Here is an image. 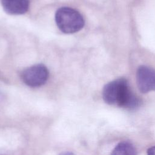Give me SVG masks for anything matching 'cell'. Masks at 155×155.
Listing matches in <instances>:
<instances>
[{
	"label": "cell",
	"mask_w": 155,
	"mask_h": 155,
	"mask_svg": "<svg viewBox=\"0 0 155 155\" xmlns=\"http://www.w3.org/2000/svg\"><path fill=\"white\" fill-rule=\"evenodd\" d=\"M147 154V155H155V146L151 147L148 148Z\"/></svg>",
	"instance_id": "7"
},
{
	"label": "cell",
	"mask_w": 155,
	"mask_h": 155,
	"mask_svg": "<svg viewBox=\"0 0 155 155\" xmlns=\"http://www.w3.org/2000/svg\"><path fill=\"white\" fill-rule=\"evenodd\" d=\"M102 98L111 105L134 110L141 104L140 99L131 91L127 79L119 78L107 84L102 90Z\"/></svg>",
	"instance_id": "1"
},
{
	"label": "cell",
	"mask_w": 155,
	"mask_h": 155,
	"mask_svg": "<svg viewBox=\"0 0 155 155\" xmlns=\"http://www.w3.org/2000/svg\"><path fill=\"white\" fill-rule=\"evenodd\" d=\"M49 71L47 67L42 64H38L24 69L21 73L23 82L33 88L39 87L47 81Z\"/></svg>",
	"instance_id": "3"
},
{
	"label": "cell",
	"mask_w": 155,
	"mask_h": 155,
	"mask_svg": "<svg viewBox=\"0 0 155 155\" xmlns=\"http://www.w3.org/2000/svg\"><path fill=\"white\" fill-rule=\"evenodd\" d=\"M59 155H75V154H73V153H71V152L67 151V152H63V153L59 154Z\"/></svg>",
	"instance_id": "8"
},
{
	"label": "cell",
	"mask_w": 155,
	"mask_h": 155,
	"mask_svg": "<svg viewBox=\"0 0 155 155\" xmlns=\"http://www.w3.org/2000/svg\"><path fill=\"white\" fill-rule=\"evenodd\" d=\"M4 11L13 15H22L26 13L29 8V0H1Z\"/></svg>",
	"instance_id": "5"
},
{
	"label": "cell",
	"mask_w": 155,
	"mask_h": 155,
	"mask_svg": "<svg viewBox=\"0 0 155 155\" xmlns=\"http://www.w3.org/2000/svg\"><path fill=\"white\" fill-rule=\"evenodd\" d=\"M111 155H136V150L131 142L123 141L114 147Z\"/></svg>",
	"instance_id": "6"
},
{
	"label": "cell",
	"mask_w": 155,
	"mask_h": 155,
	"mask_svg": "<svg viewBox=\"0 0 155 155\" xmlns=\"http://www.w3.org/2000/svg\"><path fill=\"white\" fill-rule=\"evenodd\" d=\"M0 97H1V94H0Z\"/></svg>",
	"instance_id": "9"
},
{
	"label": "cell",
	"mask_w": 155,
	"mask_h": 155,
	"mask_svg": "<svg viewBox=\"0 0 155 155\" xmlns=\"http://www.w3.org/2000/svg\"><path fill=\"white\" fill-rule=\"evenodd\" d=\"M55 22L59 29L66 34H71L81 30L85 21L78 10L68 7H62L55 13Z\"/></svg>",
	"instance_id": "2"
},
{
	"label": "cell",
	"mask_w": 155,
	"mask_h": 155,
	"mask_svg": "<svg viewBox=\"0 0 155 155\" xmlns=\"http://www.w3.org/2000/svg\"><path fill=\"white\" fill-rule=\"evenodd\" d=\"M136 82L139 90L143 93L155 91V70L148 66H140L136 73Z\"/></svg>",
	"instance_id": "4"
}]
</instances>
